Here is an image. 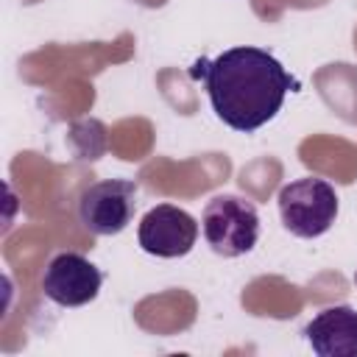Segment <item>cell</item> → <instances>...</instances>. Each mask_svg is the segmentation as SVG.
Segmentation results:
<instances>
[{"mask_svg": "<svg viewBox=\"0 0 357 357\" xmlns=\"http://www.w3.org/2000/svg\"><path fill=\"white\" fill-rule=\"evenodd\" d=\"M137 240L145 254L176 259L192 251L198 240V223L187 209L173 206V204H159L142 215Z\"/></svg>", "mask_w": 357, "mask_h": 357, "instance_id": "5b68a950", "label": "cell"}, {"mask_svg": "<svg viewBox=\"0 0 357 357\" xmlns=\"http://www.w3.org/2000/svg\"><path fill=\"white\" fill-rule=\"evenodd\" d=\"M103 284V273L84 254L61 251L56 254L42 276V293L59 307H81L89 304Z\"/></svg>", "mask_w": 357, "mask_h": 357, "instance_id": "8992f818", "label": "cell"}, {"mask_svg": "<svg viewBox=\"0 0 357 357\" xmlns=\"http://www.w3.org/2000/svg\"><path fill=\"white\" fill-rule=\"evenodd\" d=\"M137 209V184L126 178H106L89 184L78 198V220L98 237L120 234Z\"/></svg>", "mask_w": 357, "mask_h": 357, "instance_id": "277c9868", "label": "cell"}, {"mask_svg": "<svg viewBox=\"0 0 357 357\" xmlns=\"http://www.w3.org/2000/svg\"><path fill=\"white\" fill-rule=\"evenodd\" d=\"M279 215L290 234L321 237L337 218V192L326 178L304 176L279 190Z\"/></svg>", "mask_w": 357, "mask_h": 357, "instance_id": "7a4b0ae2", "label": "cell"}, {"mask_svg": "<svg viewBox=\"0 0 357 357\" xmlns=\"http://www.w3.org/2000/svg\"><path fill=\"white\" fill-rule=\"evenodd\" d=\"M354 284H357V273H354Z\"/></svg>", "mask_w": 357, "mask_h": 357, "instance_id": "ba28073f", "label": "cell"}, {"mask_svg": "<svg viewBox=\"0 0 357 357\" xmlns=\"http://www.w3.org/2000/svg\"><path fill=\"white\" fill-rule=\"evenodd\" d=\"M201 231L218 257H243L257 245V206L240 195H215L201 215Z\"/></svg>", "mask_w": 357, "mask_h": 357, "instance_id": "3957f363", "label": "cell"}, {"mask_svg": "<svg viewBox=\"0 0 357 357\" xmlns=\"http://www.w3.org/2000/svg\"><path fill=\"white\" fill-rule=\"evenodd\" d=\"M304 337L318 357H357V310L346 304L321 310L304 326Z\"/></svg>", "mask_w": 357, "mask_h": 357, "instance_id": "52a82bcc", "label": "cell"}, {"mask_svg": "<svg viewBox=\"0 0 357 357\" xmlns=\"http://www.w3.org/2000/svg\"><path fill=\"white\" fill-rule=\"evenodd\" d=\"M204 84L215 114L234 131H257L276 117L296 78L262 47L240 45L215 59H198L190 70Z\"/></svg>", "mask_w": 357, "mask_h": 357, "instance_id": "6da1fadb", "label": "cell"}]
</instances>
